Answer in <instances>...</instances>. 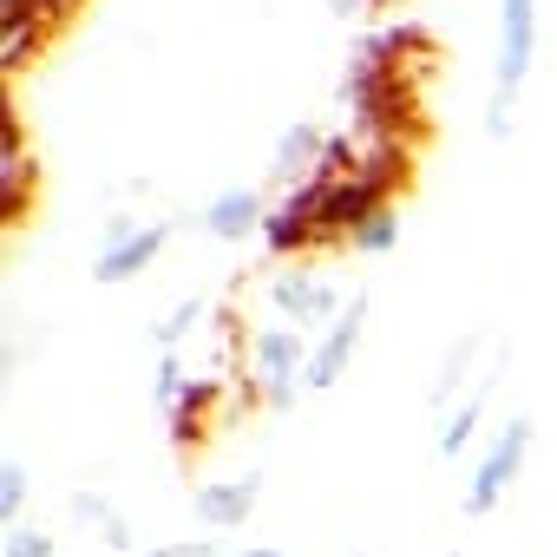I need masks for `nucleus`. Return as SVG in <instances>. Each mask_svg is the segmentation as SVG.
I'll return each instance as SVG.
<instances>
[{
  "label": "nucleus",
  "mask_w": 557,
  "mask_h": 557,
  "mask_svg": "<svg viewBox=\"0 0 557 557\" xmlns=\"http://www.w3.org/2000/svg\"><path fill=\"white\" fill-rule=\"evenodd\" d=\"M537 66V0H498V60H492V99H485V138L505 145L518 125V92Z\"/></svg>",
  "instance_id": "nucleus-1"
},
{
  "label": "nucleus",
  "mask_w": 557,
  "mask_h": 557,
  "mask_svg": "<svg viewBox=\"0 0 557 557\" xmlns=\"http://www.w3.org/2000/svg\"><path fill=\"white\" fill-rule=\"evenodd\" d=\"M531 446H537V420H531V413H511V420L492 433V446L479 453V466H472V479H466V492H459V511H466V518H492V511L511 498V485H518Z\"/></svg>",
  "instance_id": "nucleus-2"
},
{
  "label": "nucleus",
  "mask_w": 557,
  "mask_h": 557,
  "mask_svg": "<svg viewBox=\"0 0 557 557\" xmlns=\"http://www.w3.org/2000/svg\"><path fill=\"white\" fill-rule=\"evenodd\" d=\"M262 296H269L275 322H289V329H302V335H322V329H335V322H342V309L355 302V296L335 283V275H315V269H296V262L269 269Z\"/></svg>",
  "instance_id": "nucleus-3"
},
{
  "label": "nucleus",
  "mask_w": 557,
  "mask_h": 557,
  "mask_svg": "<svg viewBox=\"0 0 557 557\" xmlns=\"http://www.w3.org/2000/svg\"><path fill=\"white\" fill-rule=\"evenodd\" d=\"M309 355H315V335L289 329V322H262L249 335V381L269 407H289L302 394V374H309Z\"/></svg>",
  "instance_id": "nucleus-4"
},
{
  "label": "nucleus",
  "mask_w": 557,
  "mask_h": 557,
  "mask_svg": "<svg viewBox=\"0 0 557 557\" xmlns=\"http://www.w3.org/2000/svg\"><path fill=\"white\" fill-rule=\"evenodd\" d=\"M368 309H374V296H368V289H355V302L342 309V322L315 335V355H309L302 394H329V387H342V374H348V368H355V355H361V335H368Z\"/></svg>",
  "instance_id": "nucleus-5"
},
{
  "label": "nucleus",
  "mask_w": 557,
  "mask_h": 557,
  "mask_svg": "<svg viewBox=\"0 0 557 557\" xmlns=\"http://www.w3.org/2000/svg\"><path fill=\"white\" fill-rule=\"evenodd\" d=\"M256 505H262V472H236V479H203V485H190V518H197L210 537L243 531Z\"/></svg>",
  "instance_id": "nucleus-6"
},
{
  "label": "nucleus",
  "mask_w": 557,
  "mask_h": 557,
  "mask_svg": "<svg viewBox=\"0 0 557 557\" xmlns=\"http://www.w3.org/2000/svg\"><path fill=\"white\" fill-rule=\"evenodd\" d=\"M197 230L203 236H216V243H249V236H262L269 230V203H262V190L256 184H223L216 197H203L197 210Z\"/></svg>",
  "instance_id": "nucleus-7"
},
{
  "label": "nucleus",
  "mask_w": 557,
  "mask_h": 557,
  "mask_svg": "<svg viewBox=\"0 0 557 557\" xmlns=\"http://www.w3.org/2000/svg\"><path fill=\"white\" fill-rule=\"evenodd\" d=\"M177 230H197V216H158L145 236H132L125 249H106V256H92V283L99 289H125V283H138V275L171 249V236Z\"/></svg>",
  "instance_id": "nucleus-8"
},
{
  "label": "nucleus",
  "mask_w": 557,
  "mask_h": 557,
  "mask_svg": "<svg viewBox=\"0 0 557 557\" xmlns=\"http://www.w3.org/2000/svg\"><path fill=\"white\" fill-rule=\"evenodd\" d=\"M485 335H492V329H466L459 342H446V355H440V368H433V381H426V407H433L440 420L472 394V381H479V374H472V361H479Z\"/></svg>",
  "instance_id": "nucleus-9"
},
{
  "label": "nucleus",
  "mask_w": 557,
  "mask_h": 557,
  "mask_svg": "<svg viewBox=\"0 0 557 557\" xmlns=\"http://www.w3.org/2000/svg\"><path fill=\"white\" fill-rule=\"evenodd\" d=\"M322 158H329V138H322V125H315V119H289L283 132H275V151H269V177L296 190L302 177H315V171H322Z\"/></svg>",
  "instance_id": "nucleus-10"
},
{
  "label": "nucleus",
  "mask_w": 557,
  "mask_h": 557,
  "mask_svg": "<svg viewBox=\"0 0 557 557\" xmlns=\"http://www.w3.org/2000/svg\"><path fill=\"white\" fill-rule=\"evenodd\" d=\"M505 368H511V355H505L492 374H479V381H472V394H466V400H459V407L440 420V433H433V453H440V459H466V453L479 446V420H485V407H492V387H498V374H505Z\"/></svg>",
  "instance_id": "nucleus-11"
},
{
  "label": "nucleus",
  "mask_w": 557,
  "mask_h": 557,
  "mask_svg": "<svg viewBox=\"0 0 557 557\" xmlns=\"http://www.w3.org/2000/svg\"><path fill=\"white\" fill-rule=\"evenodd\" d=\"M203 322H210V302H203V296H184V302L151 329V348H158V355H184V342H190Z\"/></svg>",
  "instance_id": "nucleus-12"
},
{
  "label": "nucleus",
  "mask_w": 557,
  "mask_h": 557,
  "mask_svg": "<svg viewBox=\"0 0 557 557\" xmlns=\"http://www.w3.org/2000/svg\"><path fill=\"white\" fill-rule=\"evenodd\" d=\"M27 505H34V472H27V459H21V453H8V459H0V524L21 531Z\"/></svg>",
  "instance_id": "nucleus-13"
},
{
  "label": "nucleus",
  "mask_w": 557,
  "mask_h": 557,
  "mask_svg": "<svg viewBox=\"0 0 557 557\" xmlns=\"http://www.w3.org/2000/svg\"><path fill=\"white\" fill-rule=\"evenodd\" d=\"M394 243H400V210H394V203H374V210L348 230V249H355V256H387Z\"/></svg>",
  "instance_id": "nucleus-14"
},
{
  "label": "nucleus",
  "mask_w": 557,
  "mask_h": 557,
  "mask_svg": "<svg viewBox=\"0 0 557 557\" xmlns=\"http://www.w3.org/2000/svg\"><path fill=\"white\" fill-rule=\"evenodd\" d=\"M138 557H236V544L230 537H177V544H151Z\"/></svg>",
  "instance_id": "nucleus-15"
},
{
  "label": "nucleus",
  "mask_w": 557,
  "mask_h": 557,
  "mask_svg": "<svg viewBox=\"0 0 557 557\" xmlns=\"http://www.w3.org/2000/svg\"><path fill=\"white\" fill-rule=\"evenodd\" d=\"M66 505H73V518H86V524H99V531H106V524H119V505H112L99 485H79Z\"/></svg>",
  "instance_id": "nucleus-16"
},
{
  "label": "nucleus",
  "mask_w": 557,
  "mask_h": 557,
  "mask_svg": "<svg viewBox=\"0 0 557 557\" xmlns=\"http://www.w3.org/2000/svg\"><path fill=\"white\" fill-rule=\"evenodd\" d=\"M145 230H151L145 216H132V210H112V216H106V230H99V256H106V249H125V243H132V236H145Z\"/></svg>",
  "instance_id": "nucleus-17"
},
{
  "label": "nucleus",
  "mask_w": 557,
  "mask_h": 557,
  "mask_svg": "<svg viewBox=\"0 0 557 557\" xmlns=\"http://www.w3.org/2000/svg\"><path fill=\"white\" fill-rule=\"evenodd\" d=\"M8 557H60V544H53V531L21 524V531H8Z\"/></svg>",
  "instance_id": "nucleus-18"
},
{
  "label": "nucleus",
  "mask_w": 557,
  "mask_h": 557,
  "mask_svg": "<svg viewBox=\"0 0 557 557\" xmlns=\"http://www.w3.org/2000/svg\"><path fill=\"white\" fill-rule=\"evenodd\" d=\"M368 8H374V0H329V14H335V21H361Z\"/></svg>",
  "instance_id": "nucleus-19"
},
{
  "label": "nucleus",
  "mask_w": 557,
  "mask_h": 557,
  "mask_svg": "<svg viewBox=\"0 0 557 557\" xmlns=\"http://www.w3.org/2000/svg\"><path fill=\"white\" fill-rule=\"evenodd\" d=\"M236 557H289V550H275V544H236Z\"/></svg>",
  "instance_id": "nucleus-20"
},
{
  "label": "nucleus",
  "mask_w": 557,
  "mask_h": 557,
  "mask_svg": "<svg viewBox=\"0 0 557 557\" xmlns=\"http://www.w3.org/2000/svg\"><path fill=\"white\" fill-rule=\"evenodd\" d=\"M355 557H368V550H355Z\"/></svg>",
  "instance_id": "nucleus-21"
},
{
  "label": "nucleus",
  "mask_w": 557,
  "mask_h": 557,
  "mask_svg": "<svg viewBox=\"0 0 557 557\" xmlns=\"http://www.w3.org/2000/svg\"><path fill=\"white\" fill-rule=\"evenodd\" d=\"M453 557H466V550H453Z\"/></svg>",
  "instance_id": "nucleus-22"
}]
</instances>
